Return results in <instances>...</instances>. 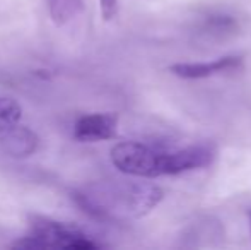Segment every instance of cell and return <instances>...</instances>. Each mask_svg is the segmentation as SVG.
<instances>
[{
  "instance_id": "6da1fadb",
  "label": "cell",
  "mask_w": 251,
  "mask_h": 250,
  "mask_svg": "<svg viewBox=\"0 0 251 250\" xmlns=\"http://www.w3.org/2000/svg\"><path fill=\"white\" fill-rule=\"evenodd\" d=\"M214 158L215 147L212 144H192L183 149H171L159 144L125 140L111 149V161L116 170L139 178H157L200 170L208 167Z\"/></svg>"
},
{
  "instance_id": "7a4b0ae2",
  "label": "cell",
  "mask_w": 251,
  "mask_h": 250,
  "mask_svg": "<svg viewBox=\"0 0 251 250\" xmlns=\"http://www.w3.org/2000/svg\"><path fill=\"white\" fill-rule=\"evenodd\" d=\"M164 192L154 184L128 180H106L75 190L72 199L98 221L123 223L149 214L162 200Z\"/></svg>"
},
{
  "instance_id": "3957f363",
  "label": "cell",
  "mask_w": 251,
  "mask_h": 250,
  "mask_svg": "<svg viewBox=\"0 0 251 250\" xmlns=\"http://www.w3.org/2000/svg\"><path fill=\"white\" fill-rule=\"evenodd\" d=\"M14 249H74V250H94L101 249L102 244L93 240L79 228L55 220L38 218L33 223L31 235L14 242Z\"/></svg>"
},
{
  "instance_id": "277c9868",
  "label": "cell",
  "mask_w": 251,
  "mask_h": 250,
  "mask_svg": "<svg viewBox=\"0 0 251 250\" xmlns=\"http://www.w3.org/2000/svg\"><path fill=\"white\" fill-rule=\"evenodd\" d=\"M118 117L113 113L84 115L75 122L74 136L80 142H101L116 136Z\"/></svg>"
},
{
  "instance_id": "5b68a950",
  "label": "cell",
  "mask_w": 251,
  "mask_h": 250,
  "mask_svg": "<svg viewBox=\"0 0 251 250\" xmlns=\"http://www.w3.org/2000/svg\"><path fill=\"white\" fill-rule=\"evenodd\" d=\"M243 63V58L239 55H227L221 57L214 62H197V63H175L169 67L175 76L183 77V79H203L221 72H229V70L239 69Z\"/></svg>"
},
{
  "instance_id": "8992f818",
  "label": "cell",
  "mask_w": 251,
  "mask_h": 250,
  "mask_svg": "<svg viewBox=\"0 0 251 250\" xmlns=\"http://www.w3.org/2000/svg\"><path fill=\"white\" fill-rule=\"evenodd\" d=\"M239 29L238 21L229 14H208L200 21L195 33L197 38L205 43H221L232 38Z\"/></svg>"
},
{
  "instance_id": "52a82bcc",
  "label": "cell",
  "mask_w": 251,
  "mask_h": 250,
  "mask_svg": "<svg viewBox=\"0 0 251 250\" xmlns=\"http://www.w3.org/2000/svg\"><path fill=\"white\" fill-rule=\"evenodd\" d=\"M40 137L29 129L17 124L7 132L0 134V147L9 156L14 158H27L38 149Z\"/></svg>"
},
{
  "instance_id": "ba28073f",
  "label": "cell",
  "mask_w": 251,
  "mask_h": 250,
  "mask_svg": "<svg viewBox=\"0 0 251 250\" xmlns=\"http://www.w3.org/2000/svg\"><path fill=\"white\" fill-rule=\"evenodd\" d=\"M82 0H50V16L53 23L62 26L82 10Z\"/></svg>"
},
{
  "instance_id": "9c48e42d",
  "label": "cell",
  "mask_w": 251,
  "mask_h": 250,
  "mask_svg": "<svg viewBox=\"0 0 251 250\" xmlns=\"http://www.w3.org/2000/svg\"><path fill=\"white\" fill-rule=\"evenodd\" d=\"M23 117V108L12 98L0 96V134L7 132L9 129L19 124Z\"/></svg>"
},
{
  "instance_id": "30bf717a",
  "label": "cell",
  "mask_w": 251,
  "mask_h": 250,
  "mask_svg": "<svg viewBox=\"0 0 251 250\" xmlns=\"http://www.w3.org/2000/svg\"><path fill=\"white\" fill-rule=\"evenodd\" d=\"M100 5L104 21H111L118 14V0H100Z\"/></svg>"
},
{
  "instance_id": "8fae6325",
  "label": "cell",
  "mask_w": 251,
  "mask_h": 250,
  "mask_svg": "<svg viewBox=\"0 0 251 250\" xmlns=\"http://www.w3.org/2000/svg\"><path fill=\"white\" fill-rule=\"evenodd\" d=\"M250 226H251V211H250Z\"/></svg>"
}]
</instances>
